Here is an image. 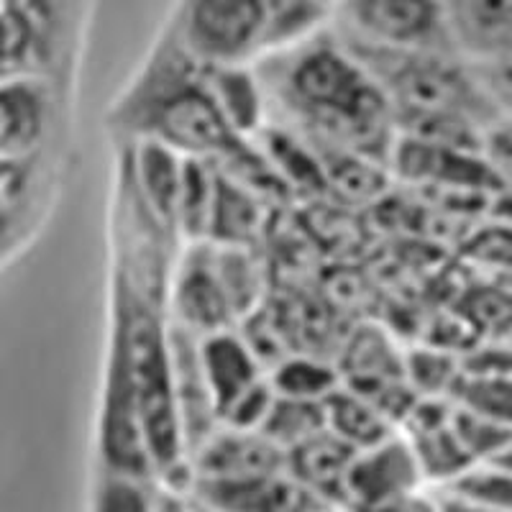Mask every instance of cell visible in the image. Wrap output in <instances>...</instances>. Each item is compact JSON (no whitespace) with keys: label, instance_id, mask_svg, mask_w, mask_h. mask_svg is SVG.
Segmentation results:
<instances>
[{"label":"cell","instance_id":"1","mask_svg":"<svg viewBox=\"0 0 512 512\" xmlns=\"http://www.w3.org/2000/svg\"><path fill=\"white\" fill-rule=\"evenodd\" d=\"M280 57L269 93L310 134V144L390 162L397 139L392 105L379 82L338 36L323 31L272 52Z\"/></svg>","mask_w":512,"mask_h":512},{"label":"cell","instance_id":"2","mask_svg":"<svg viewBox=\"0 0 512 512\" xmlns=\"http://www.w3.org/2000/svg\"><path fill=\"white\" fill-rule=\"evenodd\" d=\"M111 333L126 356L159 484L167 492H190L192 472L177 418L169 320H164L157 295L121 272L113 280Z\"/></svg>","mask_w":512,"mask_h":512},{"label":"cell","instance_id":"3","mask_svg":"<svg viewBox=\"0 0 512 512\" xmlns=\"http://www.w3.org/2000/svg\"><path fill=\"white\" fill-rule=\"evenodd\" d=\"M118 118L136 139H154L182 157L228 164L249 149V141L233 134L218 111L203 64L182 52L177 41L141 72L118 105Z\"/></svg>","mask_w":512,"mask_h":512},{"label":"cell","instance_id":"4","mask_svg":"<svg viewBox=\"0 0 512 512\" xmlns=\"http://www.w3.org/2000/svg\"><path fill=\"white\" fill-rule=\"evenodd\" d=\"M90 0H0V77L57 85L75 54Z\"/></svg>","mask_w":512,"mask_h":512},{"label":"cell","instance_id":"5","mask_svg":"<svg viewBox=\"0 0 512 512\" xmlns=\"http://www.w3.org/2000/svg\"><path fill=\"white\" fill-rule=\"evenodd\" d=\"M269 0H180L175 41L200 64H249L264 57Z\"/></svg>","mask_w":512,"mask_h":512},{"label":"cell","instance_id":"6","mask_svg":"<svg viewBox=\"0 0 512 512\" xmlns=\"http://www.w3.org/2000/svg\"><path fill=\"white\" fill-rule=\"evenodd\" d=\"M338 34L382 49L456 54L443 0H338Z\"/></svg>","mask_w":512,"mask_h":512},{"label":"cell","instance_id":"7","mask_svg":"<svg viewBox=\"0 0 512 512\" xmlns=\"http://www.w3.org/2000/svg\"><path fill=\"white\" fill-rule=\"evenodd\" d=\"M415 451L402 431L354 451L344 479V507L384 510L405 507L423 489Z\"/></svg>","mask_w":512,"mask_h":512},{"label":"cell","instance_id":"8","mask_svg":"<svg viewBox=\"0 0 512 512\" xmlns=\"http://www.w3.org/2000/svg\"><path fill=\"white\" fill-rule=\"evenodd\" d=\"M169 310L172 323L187 328L195 336H208L239 323L205 239L187 241V249L172 267Z\"/></svg>","mask_w":512,"mask_h":512},{"label":"cell","instance_id":"9","mask_svg":"<svg viewBox=\"0 0 512 512\" xmlns=\"http://www.w3.org/2000/svg\"><path fill=\"white\" fill-rule=\"evenodd\" d=\"M190 492L203 507L244 512H292L328 507L287 469L236 479H192Z\"/></svg>","mask_w":512,"mask_h":512},{"label":"cell","instance_id":"10","mask_svg":"<svg viewBox=\"0 0 512 512\" xmlns=\"http://www.w3.org/2000/svg\"><path fill=\"white\" fill-rule=\"evenodd\" d=\"M54 118V82L0 77V157L44 152Z\"/></svg>","mask_w":512,"mask_h":512},{"label":"cell","instance_id":"11","mask_svg":"<svg viewBox=\"0 0 512 512\" xmlns=\"http://www.w3.org/2000/svg\"><path fill=\"white\" fill-rule=\"evenodd\" d=\"M285 469V451L262 431L216 425L190 454L192 479H236Z\"/></svg>","mask_w":512,"mask_h":512},{"label":"cell","instance_id":"12","mask_svg":"<svg viewBox=\"0 0 512 512\" xmlns=\"http://www.w3.org/2000/svg\"><path fill=\"white\" fill-rule=\"evenodd\" d=\"M44 198L41 152L0 157V267L13 259L39 221Z\"/></svg>","mask_w":512,"mask_h":512},{"label":"cell","instance_id":"13","mask_svg":"<svg viewBox=\"0 0 512 512\" xmlns=\"http://www.w3.org/2000/svg\"><path fill=\"white\" fill-rule=\"evenodd\" d=\"M456 54L482 64L512 54V0H443Z\"/></svg>","mask_w":512,"mask_h":512},{"label":"cell","instance_id":"14","mask_svg":"<svg viewBox=\"0 0 512 512\" xmlns=\"http://www.w3.org/2000/svg\"><path fill=\"white\" fill-rule=\"evenodd\" d=\"M198 359L213 405H216V415L226 410L233 397H239L246 387L267 374L254 346L244 336H239L236 328L198 336Z\"/></svg>","mask_w":512,"mask_h":512},{"label":"cell","instance_id":"15","mask_svg":"<svg viewBox=\"0 0 512 512\" xmlns=\"http://www.w3.org/2000/svg\"><path fill=\"white\" fill-rule=\"evenodd\" d=\"M354 448L323 428L285 454V469L328 507H344V479Z\"/></svg>","mask_w":512,"mask_h":512},{"label":"cell","instance_id":"16","mask_svg":"<svg viewBox=\"0 0 512 512\" xmlns=\"http://www.w3.org/2000/svg\"><path fill=\"white\" fill-rule=\"evenodd\" d=\"M203 72L218 111L223 113L233 134L246 141L259 136L267 116V100H264L262 80L251 70V62L203 64Z\"/></svg>","mask_w":512,"mask_h":512},{"label":"cell","instance_id":"17","mask_svg":"<svg viewBox=\"0 0 512 512\" xmlns=\"http://www.w3.org/2000/svg\"><path fill=\"white\" fill-rule=\"evenodd\" d=\"M264 226L262 195L216 167V190L210 205V221L205 241L216 244L254 246L256 236Z\"/></svg>","mask_w":512,"mask_h":512},{"label":"cell","instance_id":"18","mask_svg":"<svg viewBox=\"0 0 512 512\" xmlns=\"http://www.w3.org/2000/svg\"><path fill=\"white\" fill-rule=\"evenodd\" d=\"M323 415H326L328 431L354 451L372 446L397 431V425L372 400L346 384H338L336 390L323 400Z\"/></svg>","mask_w":512,"mask_h":512},{"label":"cell","instance_id":"19","mask_svg":"<svg viewBox=\"0 0 512 512\" xmlns=\"http://www.w3.org/2000/svg\"><path fill=\"white\" fill-rule=\"evenodd\" d=\"M213 190H216V162L200 157H182V177L175 208L177 236H182L185 241L205 239Z\"/></svg>","mask_w":512,"mask_h":512},{"label":"cell","instance_id":"20","mask_svg":"<svg viewBox=\"0 0 512 512\" xmlns=\"http://www.w3.org/2000/svg\"><path fill=\"white\" fill-rule=\"evenodd\" d=\"M213 251L218 277L223 282L236 320L256 313V305L262 300V269L256 264V256L251 246L241 244H216L208 241Z\"/></svg>","mask_w":512,"mask_h":512},{"label":"cell","instance_id":"21","mask_svg":"<svg viewBox=\"0 0 512 512\" xmlns=\"http://www.w3.org/2000/svg\"><path fill=\"white\" fill-rule=\"evenodd\" d=\"M269 382L277 395L323 402L341 384V374H338V367H331L313 356H287L274 364Z\"/></svg>","mask_w":512,"mask_h":512},{"label":"cell","instance_id":"22","mask_svg":"<svg viewBox=\"0 0 512 512\" xmlns=\"http://www.w3.org/2000/svg\"><path fill=\"white\" fill-rule=\"evenodd\" d=\"M326 428V415H323V402L295 400V397L277 395L269 408L267 418L259 425V431L274 441L282 451H290L292 446L303 443L305 438L315 436Z\"/></svg>","mask_w":512,"mask_h":512},{"label":"cell","instance_id":"23","mask_svg":"<svg viewBox=\"0 0 512 512\" xmlns=\"http://www.w3.org/2000/svg\"><path fill=\"white\" fill-rule=\"evenodd\" d=\"M443 487L448 489V497L464 507L512 510V472L502 466L474 464Z\"/></svg>","mask_w":512,"mask_h":512},{"label":"cell","instance_id":"24","mask_svg":"<svg viewBox=\"0 0 512 512\" xmlns=\"http://www.w3.org/2000/svg\"><path fill=\"white\" fill-rule=\"evenodd\" d=\"M402 369L418 397H451L461 377V359L438 346H423L402 354Z\"/></svg>","mask_w":512,"mask_h":512},{"label":"cell","instance_id":"25","mask_svg":"<svg viewBox=\"0 0 512 512\" xmlns=\"http://www.w3.org/2000/svg\"><path fill=\"white\" fill-rule=\"evenodd\" d=\"M451 400L512 428V374H461Z\"/></svg>","mask_w":512,"mask_h":512},{"label":"cell","instance_id":"26","mask_svg":"<svg viewBox=\"0 0 512 512\" xmlns=\"http://www.w3.org/2000/svg\"><path fill=\"white\" fill-rule=\"evenodd\" d=\"M451 425H454L456 436H459L461 446L469 454L474 464H484V461L495 459L502 448L512 441V428L489 420L484 415L466 410L454 402L451 410Z\"/></svg>","mask_w":512,"mask_h":512},{"label":"cell","instance_id":"27","mask_svg":"<svg viewBox=\"0 0 512 512\" xmlns=\"http://www.w3.org/2000/svg\"><path fill=\"white\" fill-rule=\"evenodd\" d=\"M159 489L162 484L157 479H141L100 469L93 505L98 510H149L157 505Z\"/></svg>","mask_w":512,"mask_h":512},{"label":"cell","instance_id":"28","mask_svg":"<svg viewBox=\"0 0 512 512\" xmlns=\"http://www.w3.org/2000/svg\"><path fill=\"white\" fill-rule=\"evenodd\" d=\"M274 392L269 374L262 379H256L251 387H246L239 397H233L226 405L221 415H218V425H228V428H244V431H259V425L267 418L269 408H272Z\"/></svg>","mask_w":512,"mask_h":512},{"label":"cell","instance_id":"29","mask_svg":"<svg viewBox=\"0 0 512 512\" xmlns=\"http://www.w3.org/2000/svg\"><path fill=\"white\" fill-rule=\"evenodd\" d=\"M479 152L500 185L512 190V118H497L484 128Z\"/></svg>","mask_w":512,"mask_h":512},{"label":"cell","instance_id":"30","mask_svg":"<svg viewBox=\"0 0 512 512\" xmlns=\"http://www.w3.org/2000/svg\"><path fill=\"white\" fill-rule=\"evenodd\" d=\"M474 75L482 82L489 100L497 105V111L512 118V54L497 57L492 62L474 64Z\"/></svg>","mask_w":512,"mask_h":512},{"label":"cell","instance_id":"31","mask_svg":"<svg viewBox=\"0 0 512 512\" xmlns=\"http://www.w3.org/2000/svg\"><path fill=\"white\" fill-rule=\"evenodd\" d=\"M461 359V374H512L510 346H479Z\"/></svg>","mask_w":512,"mask_h":512},{"label":"cell","instance_id":"32","mask_svg":"<svg viewBox=\"0 0 512 512\" xmlns=\"http://www.w3.org/2000/svg\"><path fill=\"white\" fill-rule=\"evenodd\" d=\"M313 3H318V6H323L326 8V11H336V6H338V0H313Z\"/></svg>","mask_w":512,"mask_h":512}]
</instances>
